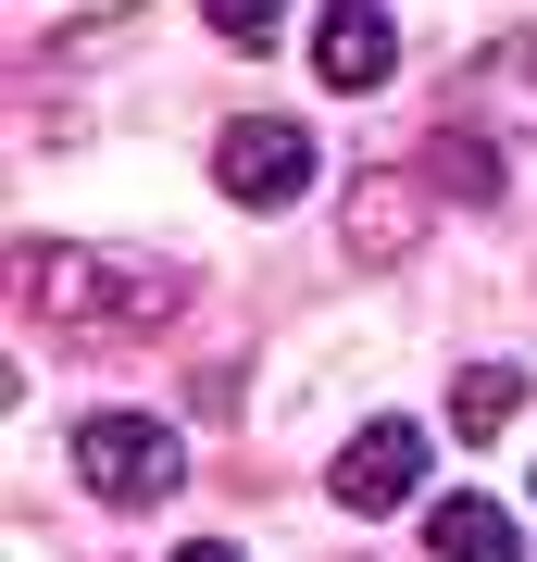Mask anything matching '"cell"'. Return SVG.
<instances>
[{
  "label": "cell",
  "instance_id": "cell-1",
  "mask_svg": "<svg viewBox=\"0 0 537 562\" xmlns=\"http://www.w3.org/2000/svg\"><path fill=\"white\" fill-rule=\"evenodd\" d=\"M176 301H188L176 262H113V250H38L25 262V313L88 325V338H150Z\"/></svg>",
  "mask_w": 537,
  "mask_h": 562
},
{
  "label": "cell",
  "instance_id": "cell-2",
  "mask_svg": "<svg viewBox=\"0 0 537 562\" xmlns=\"http://www.w3.org/2000/svg\"><path fill=\"white\" fill-rule=\"evenodd\" d=\"M76 475H88L113 513H150V501H176L188 450H176L163 413H88V425H76Z\"/></svg>",
  "mask_w": 537,
  "mask_h": 562
},
{
  "label": "cell",
  "instance_id": "cell-3",
  "mask_svg": "<svg viewBox=\"0 0 537 562\" xmlns=\"http://www.w3.org/2000/svg\"><path fill=\"white\" fill-rule=\"evenodd\" d=\"M213 188H225V201H250V213H288L300 188H313V138H300L288 113L225 125V138H213Z\"/></svg>",
  "mask_w": 537,
  "mask_h": 562
},
{
  "label": "cell",
  "instance_id": "cell-4",
  "mask_svg": "<svg viewBox=\"0 0 537 562\" xmlns=\"http://www.w3.org/2000/svg\"><path fill=\"white\" fill-rule=\"evenodd\" d=\"M425 450H438L425 425L376 413V425H362V438H350L338 462H325V487H338V513H400V501L425 487Z\"/></svg>",
  "mask_w": 537,
  "mask_h": 562
},
{
  "label": "cell",
  "instance_id": "cell-5",
  "mask_svg": "<svg viewBox=\"0 0 537 562\" xmlns=\"http://www.w3.org/2000/svg\"><path fill=\"white\" fill-rule=\"evenodd\" d=\"M313 76L338 88V101H376V88L400 76V25L376 13V0H325V25H313Z\"/></svg>",
  "mask_w": 537,
  "mask_h": 562
},
{
  "label": "cell",
  "instance_id": "cell-6",
  "mask_svg": "<svg viewBox=\"0 0 537 562\" xmlns=\"http://www.w3.org/2000/svg\"><path fill=\"white\" fill-rule=\"evenodd\" d=\"M425 550H438V562H525V538H513L500 501H438V513H425Z\"/></svg>",
  "mask_w": 537,
  "mask_h": 562
},
{
  "label": "cell",
  "instance_id": "cell-7",
  "mask_svg": "<svg viewBox=\"0 0 537 562\" xmlns=\"http://www.w3.org/2000/svg\"><path fill=\"white\" fill-rule=\"evenodd\" d=\"M513 413H525V375H513V362H476V375H450V438H500Z\"/></svg>",
  "mask_w": 537,
  "mask_h": 562
},
{
  "label": "cell",
  "instance_id": "cell-8",
  "mask_svg": "<svg viewBox=\"0 0 537 562\" xmlns=\"http://www.w3.org/2000/svg\"><path fill=\"white\" fill-rule=\"evenodd\" d=\"M200 25H213V38H238V50H262L288 25V0H200Z\"/></svg>",
  "mask_w": 537,
  "mask_h": 562
},
{
  "label": "cell",
  "instance_id": "cell-9",
  "mask_svg": "<svg viewBox=\"0 0 537 562\" xmlns=\"http://www.w3.org/2000/svg\"><path fill=\"white\" fill-rule=\"evenodd\" d=\"M438 188H462V201H488V188H500V150H488V138H450V150H438Z\"/></svg>",
  "mask_w": 537,
  "mask_h": 562
},
{
  "label": "cell",
  "instance_id": "cell-10",
  "mask_svg": "<svg viewBox=\"0 0 537 562\" xmlns=\"http://www.w3.org/2000/svg\"><path fill=\"white\" fill-rule=\"evenodd\" d=\"M350 225H362V250L388 262V250H400V188H362V201H350Z\"/></svg>",
  "mask_w": 537,
  "mask_h": 562
},
{
  "label": "cell",
  "instance_id": "cell-11",
  "mask_svg": "<svg viewBox=\"0 0 537 562\" xmlns=\"http://www.w3.org/2000/svg\"><path fill=\"white\" fill-rule=\"evenodd\" d=\"M176 562H250V550H225V538H188V550H176Z\"/></svg>",
  "mask_w": 537,
  "mask_h": 562
}]
</instances>
